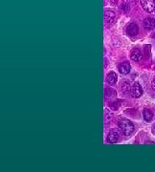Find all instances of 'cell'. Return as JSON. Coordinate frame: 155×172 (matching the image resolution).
Here are the masks:
<instances>
[{
	"mask_svg": "<svg viewBox=\"0 0 155 172\" xmlns=\"http://www.w3.org/2000/svg\"><path fill=\"white\" fill-rule=\"evenodd\" d=\"M118 125L121 128V130L122 131L126 136L130 135L132 132L134 131V125L132 124V122L128 120H126V119H122L118 122Z\"/></svg>",
	"mask_w": 155,
	"mask_h": 172,
	"instance_id": "1",
	"label": "cell"
},
{
	"mask_svg": "<svg viewBox=\"0 0 155 172\" xmlns=\"http://www.w3.org/2000/svg\"><path fill=\"white\" fill-rule=\"evenodd\" d=\"M141 5L147 12H152L155 9V0H141Z\"/></svg>",
	"mask_w": 155,
	"mask_h": 172,
	"instance_id": "2",
	"label": "cell"
},
{
	"mask_svg": "<svg viewBox=\"0 0 155 172\" xmlns=\"http://www.w3.org/2000/svg\"><path fill=\"white\" fill-rule=\"evenodd\" d=\"M131 93H132V96L135 97V98H140L143 94V88H142V86L140 85L139 82H135L132 86L131 88Z\"/></svg>",
	"mask_w": 155,
	"mask_h": 172,
	"instance_id": "3",
	"label": "cell"
},
{
	"mask_svg": "<svg viewBox=\"0 0 155 172\" xmlns=\"http://www.w3.org/2000/svg\"><path fill=\"white\" fill-rule=\"evenodd\" d=\"M126 32H127V35L129 36H135L139 32V28L138 26L135 24V23H131L127 26V29H126Z\"/></svg>",
	"mask_w": 155,
	"mask_h": 172,
	"instance_id": "4",
	"label": "cell"
},
{
	"mask_svg": "<svg viewBox=\"0 0 155 172\" xmlns=\"http://www.w3.org/2000/svg\"><path fill=\"white\" fill-rule=\"evenodd\" d=\"M130 63L128 61H125L120 64L119 66V71L122 75H127L129 72H130Z\"/></svg>",
	"mask_w": 155,
	"mask_h": 172,
	"instance_id": "5",
	"label": "cell"
},
{
	"mask_svg": "<svg viewBox=\"0 0 155 172\" xmlns=\"http://www.w3.org/2000/svg\"><path fill=\"white\" fill-rule=\"evenodd\" d=\"M103 18H105V21L107 23H111L115 20L116 18V15L115 12L112 11H105V14H103Z\"/></svg>",
	"mask_w": 155,
	"mask_h": 172,
	"instance_id": "6",
	"label": "cell"
},
{
	"mask_svg": "<svg viewBox=\"0 0 155 172\" xmlns=\"http://www.w3.org/2000/svg\"><path fill=\"white\" fill-rule=\"evenodd\" d=\"M144 26L146 30H152L155 28V19L152 17H146L144 20Z\"/></svg>",
	"mask_w": 155,
	"mask_h": 172,
	"instance_id": "7",
	"label": "cell"
},
{
	"mask_svg": "<svg viewBox=\"0 0 155 172\" xmlns=\"http://www.w3.org/2000/svg\"><path fill=\"white\" fill-rule=\"evenodd\" d=\"M142 57V52L140 49L135 48L132 50L131 54H130V58L132 59L133 61H139Z\"/></svg>",
	"mask_w": 155,
	"mask_h": 172,
	"instance_id": "8",
	"label": "cell"
},
{
	"mask_svg": "<svg viewBox=\"0 0 155 172\" xmlns=\"http://www.w3.org/2000/svg\"><path fill=\"white\" fill-rule=\"evenodd\" d=\"M117 79H118V77L115 72H110L106 77V81L110 85H115L116 82H117Z\"/></svg>",
	"mask_w": 155,
	"mask_h": 172,
	"instance_id": "9",
	"label": "cell"
},
{
	"mask_svg": "<svg viewBox=\"0 0 155 172\" xmlns=\"http://www.w3.org/2000/svg\"><path fill=\"white\" fill-rule=\"evenodd\" d=\"M118 139H119V136L117 133H115V132H110V133L108 134L107 136V141L111 143H115L118 142Z\"/></svg>",
	"mask_w": 155,
	"mask_h": 172,
	"instance_id": "10",
	"label": "cell"
},
{
	"mask_svg": "<svg viewBox=\"0 0 155 172\" xmlns=\"http://www.w3.org/2000/svg\"><path fill=\"white\" fill-rule=\"evenodd\" d=\"M143 115H144L145 121H146V122H150L152 120V118H153V114H152V112L150 109H145Z\"/></svg>",
	"mask_w": 155,
	"mask_h": 172,
	"instance_id": "11",
	"label": "cell"
},
{
	"mask_svg": "<svg viewBox=\"0 0 155 172\" xmlns=\"http://www.w3.org/2000/svg\"><path fill=\"white\" fill-rule=\"evenodd\" d=\"M122 92H124L125 94L129 93V91H131L130 83H129L128 81H125L124 83L122 84Z\"/></svg>",
	"mask_w": 155,
	"mask_h": 172,
	"instance_id": "12",
	"label": "cell"
},
{
	"mask_svg": "<svg viewBox=\"0 0 155 172\" xmlns=\"http://www.w3.org/2000/svg\"><path fill=\"white\" fill-rule=\"evenodd\" d=\"M151 86H152V89L155 91V77H154V79L152 81V83H151Z\"/></svg>",
	"mask_w": 155,
	"mask_h": 172,
	"instance_id": "13",
	"label": "cell"
},
{
	"mask_svg": "<svg viewBox=\"0 0 155 172\" xmlns=\"http://www.w3.org/2000/svg\"><path fill=\"white\" fill-rule=\"evenodd\" d=\"M153 128H154V130H155V123H154V125H153Z\"/></svg>",
	"mask_w": 155,
	"mask_h": 172,
	"instance_id": "14",
	"label": "cell"
}]
</instances>
